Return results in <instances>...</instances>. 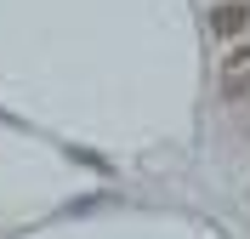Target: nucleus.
<instances>
[{"label": "nucleus", "mask_w": 250, "mask_h": 239, "mask_svg": "<svg viewBox=\"0 0 250 239\" xmlns=\"http://www.w3.org/2000/svg\"><path fill=\"white\" fill-rule=\"evenodd\" d=\"M245 23H250V12L239 6V0H228V6H216V12H210V29H216L222 40H233V34H245Z\"/></svg>", "instance_id": "f257e3e1"}]
</instances>
